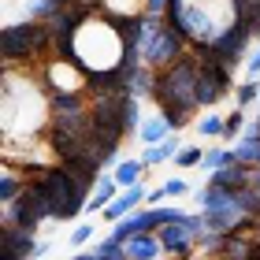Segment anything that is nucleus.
I'll list each match as a JSON object with an SVG mask.
<instances>
[{
	"mask_svg": "<svg viewBox=\"0 0 260 260\" xmlns=\"http://www.w3.org/2000/svg\"><path fill=\"white\" fill-rule=\"evenodd\" d=\"M175 134L171 123H168V115L164 112H145V119H141L138 126V141L141 145H160V141H168Z\"/></svg>",
	"mask_w": 260,
	"mask_h": 260,
	"instance_id": "obj_13",
	"label": "nucleus"
},
{
	"mask_svg": "<svg viewBox=\"0 0 260 260\" xmlns=\"http://www.w3.org/2000/svg\"><path fill=\"white\" fill-rule=\"evenodd\" d=\"M141 171H145V164L141 160H119L115 164V182H119V190H126V186H138L141 182Z\"/></svg>",
	"mask_w": 260,
	"mask_h": 260,
	"instance_id": "obj_18",
	"label": "nucleus"
},
{
	"mask_svg": "<svg viewBox=\"0 0 260 260\" xmlns=\"http://www.w3.org/2000/svg\"><path fill=\"white\" fill-rule=\"evenodd\" d=\"M119 193V182H115V175H101V182L93 186V193L86 201V212H104L108 208V201Z\"/></svg>",
	"mask_w": 260,
	"mask_h": 260,
	"instance_id": "obj_15",
	"label": "nucleus"
},
{
	"mask_svg": "<svg viewBox=\"0 0 260 260\" xmlns=\"http://www.w3.org/2000/svg\"><path fill=\"white\" fill-rule=\"evenodd\" d=\"M249 171H253V164L231 160V164H223L219 171H212L208 182H212V186H223V190H231V193H238V190H245V186H249Z\"/></svg>",
	"mask_w": 260,
	"mask_h": 260,
	"instance_id": "obj_11",
	"label": "nucleus"
},
{
	"mask_svg": "<svg viewBox=\"0 0 260 260\" xmlns=\"http://www.w3.org/2000/svg\"><path fill=\"white\" fill-rule=\"evenodd\" d=\"M89 238H93V227H89V223H82V227L71 231V245H86Z\"/></svg>",
	"mask_w": 260,
	"mask_h": 260,
	"instance_id": "obj_24",
	"label": "nucleus"
},
{
	"mask_svg": "<svg viewBox=\"0 0 260 260\" xmlns=\"http://www.w3.org/2000/svg\"><path fill=\"white\" fill-rule=\"evenodd\" d=\"M193 126H197V134H201V138H223L227 115H219V112H205L201 119H193Z\"/></svg>",
	"mask_w": 260,
	"mask_h": 260,
	"instance_id": "obj_19",
	"label": "nucleus"
},
{
	"mask_svg": "<svg viewBox=\"0 0 260 260\" xmlns=\"http://www.w3.org/2000/svg\"><path fill=\"white\" fill-rule=\"evenodd\" d=\"M26 171L15 168V164H4V171H0V201L4 205H15V197L26 190Z\"/></svg>",
	"mask_w": 260,
	"mask_h": 260,
	"instance_id": "obj_14",
	"label": "nucleus"
},
{
	"mask_svg": "<svg viewBox=\"0 0 260 260\" xmlns=\"http://www.w3.org/2000/svg\"><path fill=\"white\" fill-rule=\"evenodd\" d=\"M201 160H205V149L201 145H182L175 152V168H201Z\"/></svg>",
	"mask_w": 260,
	"mask_h": 260,
	"instance_id": "obj_22",
	"label": "nucleus"
},
{
	"mask_svg": "<svg viewBox=\"0 0 260 260\" xmlns=\"http://www.w3.org/2000/svg\"><path fill=\"white\" fill-rule=\"evenodd\" d=\"M34 249H38L34 231H22L19 223L4 219V227H0V260H34Z\"/></svg>",
	"mask_w": 260,
	"mask_h": 260,
	"instance_id": "obj_9",
	"label": "nucleus"
},
{
	"mask_svg": "<svg viewBox=\"0 0 260 260\" xmlns=\"http://www.w3.org/2000/svg\"><path fill=\"white\" fill-rule=\"evenodd\" d=\"M164 190H168V197H186V193H190V186H186L182 179H168V182H164Z\"/></svg>",
	"mask_w": 260,
	"mask_h": 260,
	"instance_id": "obj_25",
	"label": "nucleus"
},
{
	"mask_svg": "<svg viewBox=\"0 0 260 260\" xmlns=\"http://www.w3.org/2000/svg\"><path fill=\"white\" fill-rule=\"evenodd\" d=\"M41 67V82L49 97H67V93H89V75L71 56H49Z\"/></svg>",
	"mask_w": 260,
	"mask_h": 260,
	"instance_id": "obj_7",
	"label": "nucleus"
},
{
	"mask_svg": "<svg viewBox=\"0 0 260 260\" xmlns=\"http://www.w3.org/2000/svg\"><path fill=\"white\" fill-rule=\"evenodd\" d=\"M245 130V108L234 104V112H227V126H223V138H238Z\"/></svg>",
	"mask_w": 260,
	"mask_h": 260,
	"instance_id": "obj_23",
	"label": "nucleus"
},
{
	"mask_svg": "<svg viewBox=\"0 0 260 260\" xmlns=\"http://www.w3.org/2000/svg\"><path fill=\"white\" fill-rule=\"evenodd\" d=\"M201 231H205V216H186V219H179V223L160 227L156 234H160V242H164V249H168V256L186 260V256H193L197 234H201Z\"/></svg>",
	"mask_w": 260,
	"mask_h": 260,
	"instance_id": "obj_8",
	"label": "nucleus"
},
{
	"mask_svg": "<svg viewBox=\"0 0 260 260\" xmlns=\"http://www.w3.org/2000/svg\"><path fill=\"white\" fill-rule=\"evenodd\" d=\"M182 145L175 138H168V141H160V145H145V152H141V164L145 168H156V164H168V160H175V152H179Z\"/></svg>",
	"mask_w": 260,
	"mask_h": 260,
	"instance_id": "obj_17",
	"label": "nucleus"
},
{
	"mask_svg": "<svg viewBox=\"0 0 260 260\" xmlns=\"http://www.w3.org/2000/svg\"><path fill=\"white\" fill-rule=\"evenodd\" d=\"M149 197V190H145V182H138V186H126V190H119L112 201H108V208L101 212L108 223H119V219H126L130 212H138V205Z\"/></svg>",
	"mask_w": 260,
	"mask_h": 260,
	"instance_id": "obj_10",
	"label": "nucleus"
},
{
	"mask_svg": "<svg viewBox=\"0 0 260 260\" xmlns=\"http://www.w3.org/2000/svg\"><path fill=\"white\" fill-rule=\"evenodd\" d=\"M245 75H249V78H256V75H260V45L249 52V60H245Z\"/></svg>",
	"mask_w": 260,
	"mask_h": 260,
	"instance_id": "obj_26",
	"label": "nucleus"
},
{
	"mask_svg": "<svg viewBox=\"0 0 260 260\" xmlns=\"http://www.w3.org/2000/svg\"><path fill=\"white\" fill-rule=\"evenodd\" d=\"M190 52V38L171 26L164 15H145V38H141V60L149 67H168L175 60H182V56Z\"/></svg>",
	"mask_w": 260,
	"mask_h": 260,
	"instance_id": "obj_3",
	"label": "nucleus"
},
{
	"mask_svg": "<svg viewBox=\"0 0 260 260\" xmlns=\"http://www.w3.org/2000/svg\"><path fill=\"white\" fill-rule=\"evenodd\" d=\"M197 60H201V71H197V104H201V108H212V104H219L234 86H238V82H234V67L216 60V56H197Z\"/></svg>",
	"mask_w": 260,
	"mask_h": 260,
	"instance_id": "obj_6",
	"label": "nucleus"
},
{
	"mask_svg": "<svg viewBox=\"0 0 260 260\" xmlns=\"http://www.w3.org/2000/svg\"><path fill=\"white\" fill-rule=\"evenodd\" d=\"M126 260H160L164 253V242H160V234L156 231H145V234H134V238H130L126 245Z\"/></svg>",
	"mask_w": 260,
	"mask_h": 260,
	"instance_id": "obj_12",
	"label": "nucleus"
},
{
	"mask_svg": "<svg viewBox=\"0 0 260 260\" xmlns=\"http://www.w3.org/2000/svg\"><path fill=\"white\" fill-rule=\"evenodd\" d=\"M30 179H34V175H30ZM38 179L45 182V190H49V197H52V219H60V223L75 219L78 212L86 208L89 190L67 171V164H52V168L38 171Z\"/></svg>",
	"mask_w": 260,
	"mask_h": 260,
	"instance_id": "obj_4",
	"label": "nucleus"
},
{
	"mask_svg": "<svg viewBox=\"0 0 260 260\" xmlns=\"http://www.w3.org/2000/svg\"><path fill=\"white\" fill-rule=\"evenodd\" d=\"M101 15H108V19L145 15V0H101Z\"/></svg>",
	"mask_w": 260,
	"mask_h": 260,
	"instance_id": "obj_16",
	"label": "nucleus"
},
{
	"mask_svg": "<svg viewBox=\"0 0 260 260\" xmlns=\"http://www.w3.org/2000/svg\"><path fill=\"white\" fill-rule=\"evenodd\" d=\"M171 0H145V15H164Z\"/></svg>",
	"mask_w": 260,
	"mask_h": 260,
	"instance_id": "obj_27",
	"label": "nucleus"
},
{
	"mask_svg": "<svg viewBox=\"0 0 260 260\" xmlns=\"http://www.w3.org/2000/svg\"><path fill=\"white\" fill-rule=\"evenodd\" d=\"M197 71H201V60L193 52H186L182 60H175L168 67H160V78H156V108L168 115L171 130H182L197 119Z\"/></svg>",
	"mask_w": 260,
	"mask_h": 260,
	"instance_id": "obj_2",
	"label": "nucleus"
},
{
	"mask_svg": "<svg viewBox=\"0 0 260 260\" xmlns=\"http://www.w3.org/2000/svg\"><path fill=\"white\" fill-rule=\"evenodd\" d=\"M234 160V149H205V160H201V171H219L223 164H231Z\"/></svg>",
	"mask_w": 260,
	"mask_h": 260,
	"instance_id": "obj_21",
	"label": "nucleus"
},
{
	"mask_svg": "<svg viewBox=\"0 0 260 260\" xmlns=\"http://www.w3.org/2000/svg\"><path fill=\"white\" fill-rule=\"evenodd\" d=\"M164 201H168V190H164V186H156V190H149L145 205H164Z\"/></svg>",
	"mask_w": 260,
	"mask_h": 260,
	"instance_id": "obj_28",
	"label": "nucleus"
},
{
	"mask_svg": "<svg viewBox=\"0 0 260 260\" xmlns=\"http://www.w3.org/2000/svg\"><path fill=\"white\" fill-rule=\"evenodd\" d=\"M134 52L126 49L119 26L108 15H93L82 22V30L71 41V60H75L86 75H108V71H119L123 60Z\"/></svg>",
	"mask_w": 260,
	"mask_h": 260,
	"instance_id": "obj_1",
	"label": "nucleus"
},
{
	"mask_svg": "<svg viewBox=\"0 0 260 260\" xmlns=\"http://www.w3.org/2000/svg\"><path fill=\"white\" fill-rule=\"evenodd\" d=\"M253 30L249 26H242V22H231V26H223L216 34V41H208V45H190V49L197 56H216V60L223 63H231V67H238L249 60V45H253Z\"/></svg>",
	"mask_w": 260,
	"mask_h": 260,
	"instance_id": "obj_5",
	"label": "nucleus"
},
{
	"mask_svg": "<svg viewBox=\"0 0 260 260\" xmlns=\"http://www.w3.org/2000/svg\"><path fill=\"white\" fill-rule=\"evenodd\" d=\"M256 97H260V82L256 78H245V82L234 86V104H238V108H249Z\"/></svg>",
	"mask_w": 260,
	"mask_h": 260,
	"instance_id": "obj_20",
	"label": "nucleus"
}]
</instances>
